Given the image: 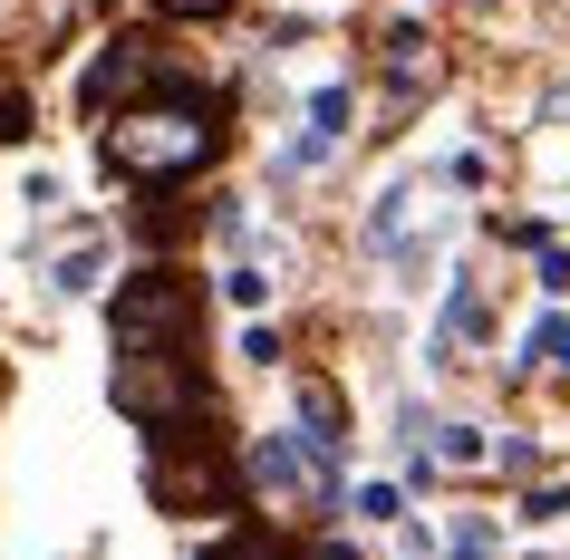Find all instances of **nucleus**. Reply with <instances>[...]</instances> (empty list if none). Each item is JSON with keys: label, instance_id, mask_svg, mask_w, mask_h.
Listing matches in <instances>:
<instances>
[{"label": "nucleus", "instance_id": "nucleus-1", "mask_svg": "<svg viewBox=\"0 0 570 560\" xmlns=\"http://www.w3.org/2000/svg\"><path fill=\"white\" fill-rule=\"evenodd\" d=\"M97 155L126 184H175V175H194V165L223 155V107L194 97V88H155V97H136V107L107 117V146Z\"/></svg>", "mask_w": 570, "mask_h": 560}, {"label": "nucleus", "instance_id": "nucleus-2", "mask_svg": "<svg viewBox=\"0 0 570 560\" xmlns=\"http://www.w3.org/2000/svg\"><path fill=\"white\" fill-rule=\"evenodd\" d=\"M117 357H184L194 348V328H204V299H194V271L175 262H146L136 281L117 291Z\"/></svg>", "mask_w": 570, "mask_h": 560}, {"label": "nucleus", "instance_id": "nucleus-3", "mask_svg": "<svg viewBox=\"0 0 570 560\" xmlns=\"http://www.w3.org/2000/svg\"><path fill=\"white\" fill-rule=\"evenodd\" d=\"M146 493L165 502V512H242V464L223 454L213 425H184V435H155Z\"/></svg>", "mask_w": 570, "mask_h": 560}, {"label": "nucleus", "instance_id": "nucleus-4", "mask_svg": "<svg viewBox=\"0 0 570 560\" xmlns=\"http://www.w3.org/2000/svg\"><path fill=\"white\" fill-rule=\"evenodd\" d=\"M117 415H136L146 435H184V425H213V386L184 357H117Z\"/></svg>", "mask_w": 570, "mask_h": 560}, {"label": "nucleus", "instance_id": "nucleus-5", "mask_svg": "<svg viewBox=\"0 0 570 560\" xmlns=\"http://www.w3.org/2000/svg\"><path fill=\"white\" fill-rule=\"evenodd\" d=\"M155 78H165V68H155L146 39H107V49H97V68L78 78V107H88V117H107V107H136Z\"/></svg>", "mask_w": 570, "mask_h": 560}, {"label": "nucleus", "instance_id": "nucleus-6", "mask_svg": "<svg viewBox=\"0 0 570 560\" xmlns=\"http://www.w3.org/2000/svg\"><path fill=\"white\" fill-rule=\"evenodd\" d=\"M242 483L271 493V502H291V493H309V454L291 435H252V444H242ZM309 512H320V502H309Z\"/></svg>", "mask_w": 570, "mask_h": 560}, {"label": "nucleus", "instance_id": "nucleus-7", "mask_svg": "<svg viewBox=\"0 0 570 560\" xmlns=\"http://www.w3.org/2000/svg\"><path fill=\"white\" fill-rule=\"evenodd\" d=\"M348 117H358V97H348V88H320V97H309V136L291 146V165H320V155H338Z\"/></svg>", "mask_w": 570, "mask_h": 560}, {"label": "nucleus", "instance_id": "nucleus-8", "mask_svg": "<svg viewBox=\"0 0 570 560\" xmlns=\"http://www.w3.org/2000/svg\"><path fill=\"white\" fill-rule=\"evenodd\" d=\"M387 88L396 97H425V88H435V39H425V30H387Z\"/></svg>", "mask_w": 570, "mask_h": 560}, {"label": "nucleus", "instance_id": "nucleus-9", "mask_svg": "<svg viewBox=\"0 0 570 560\" xmlns=\"http://www.w3.org/2000/svg\"><path fill=\"white\" fill-rule=\"evenodd\" d=\"M435 464H454V473L493 464V444H483V425H435Z\"/></svg>", "mask_w": 570, "mask_h": 560}, {"label": "nucleus", "instance_id": "nucleus-10", "mask_svg": "<svg viewBox=\"0 0 570 560\" xmlns=\"http://www.w3.org/2000/svg\"><path fill=\"white\" fill-rule=\"evenodd\" d=\"M97 271H107V252H97V242H78V252L59 262V281H49V291H59V299H88V291H97Z\"/></svg>", "mask_w": 570, "mask_h": 560}, {"label": "nucleus", "instance_id": "nucleus-11", "mask_svg": "<svg viewBox=\"0 0 570 560\" xmlns=\"http://www.w3.org/2000/svg\"><path fill=\"white\" fill-rule=\"evenodd\" d=\"M223 299H233V310H262V299H271V281H262L252 262H233V271H223Z\"/></svg>", "mask_w": 570, "mask_h": 560}, {"label": "nucleus", "instance_id": "nucleus-12", "mask_svg": "<svg viewBox=\"0 0 570 560\" xmlns=\"http://www.w3.org/2000/svg\"><path fill=\"white\" fill-rule=\"evenodd\" d=\"M20 136H30V97L0 88V146H20Z\"/></svg>", "mask_w": 570, "mask_h": 560}, {"label": "nucleus", "instance_id": "nucleus-13", "mask_svg": "<svg viewBox=\"0 0 570 560\" xmlns=\"http://www.w3.org/2000/svg\"><path fill=\"white\" fill-rule=\"evenodd\" d=\"M396 512H406V502H396V483H367V493H358V522H396Z\"/></svg>", "mask_w": 570, "mask_h": 560}, {"label": "nucleus", "instance_id": "nucleus-14", "mask_svg": "<svg viewBox=\"0 0 570 560\" xmlns=\"http://www.w3.org/2000/svg\"><path fill=\"white\" fill-rule=\"evenodd\" d=\"M561 512H570V493H561V483H541V493L522 502V522H561Z\"/></svg>", "mask_w": 570, "mask_h": 560}, {"label": "nucleus", "instance_id": "nucleus-15", "mask_svg": "<svg viewBox=\"0 0 570 560\" xmlns=\"http://www.w3.org/2000/svg\"><path fill=\"white\" fill-rule=\"evenodd\" d=\"M204 560H281V551H271L262 531H242V541H223V551H204Z\"/></svg>", "mask_w": 570, "mask_h": 560}, {"label": "nucleus", "instance_id": "nucleus-16", "mask_svg": "<svg viewBox=\"0 0 570 560\" xmlns=\"http://www.w3.org/2000/svg\"><path fill=\"white\" fill-rule=\"evenodd\" d=\"M155 10H165V20H223L233 0H155Z\"/></svg>", "mask_w": 570, "mask_h": 560}, {"label": "nucleus", "instance_id": "nucleus-17", "mask_svg": "<svg viewBox=\"0 0 570 560\" xmlns=\"http://www.w3.org/2000/svg\"><path fill=\"white\" fill-rule=\"evenodd\" d=\"M309 560H338V551H330V541H320V551H309Z\"/></svg>", "mask_w": 570, "mask_h": 560}, {"label": "nucleus", "instance_id": "nucleus-18", "mask_svg": "<svg viewBox=\"0 0 570 560\" xmlns=\"http://www.w3.org/2000/svg\"><path fill=\"white\" fill-rule=\"evenodd\" d=\"M454 560H483V551H454Z\"/></svg>", "mask_w": 570, "mask_h": 560}]
</instances>
